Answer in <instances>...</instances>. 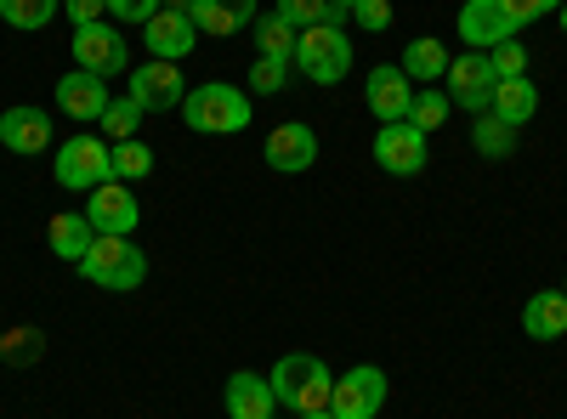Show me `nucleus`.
<instances>
[{
  "mask_svg": "<svg viewBox=\"0 0 567 419\" xmlns=\"http://www.w3.org/2000/svg\"><path fill=\"white\" fill-rule=\"evenodd\" d=\"M296 63H301V74L318 80V85L347 80V69H352V40H347V29H336V23L301 29V34H296Z\"/></svg>",
  "mask_w": 567,
  "mask_h": 419,
  "instance_id": "5",
  "label": "nucleus"
},
{
  "mask_svg": "<svg viewBox=\"0 0 567 419\" xmlns=\"http://www.w3.org/2000/svg\"><path fill=\"white\" fill-rule=\"evenodd\" d=\"M250 23H256V0H194L199 34H239Z\"/></svg>",
  "mask_w": 567,
  "mask_h": 419,
  "instance_id": "20",
  "label": "nucleus"
},
{
  "mask_svg": "<svg viewBox=\"0 0 567 419\" xmlns=\"http://www.w3.org/2000/svg\"><path fill=\"white\" fill-rule=\"evenodd\" d=\"M561 295H567V284H561Z\"/></svg>",
  "mask_w": 567,
  "mask_h": 419,
  "instance_id": "40",
  "label": "nucleus"
},
{
  "mask_svg": "<svg viewBox=\"0 0 567 419\" xmlns=\"http://www.w3.org/2000/svg\"><path fill=\"white\" fill-rule=\"evenodd\" d=\"M352 18H358L363 29H374V34H381V29H392V0H358V7H352Z\"/></svg>",
  "mask_w": 567,
  "mask_h": 419,
  "instance_id": "34",
  "label": "nucleus"
},
{
  "mask_svg": "<svg viewBox=\"0 0 567 419\" xmlns=\"http://www.w3.org/2000/svg\"><path fill=\"white\" fill-rule=\"evenodd\" d=\"M409 80H420V85H432V80H443L449 74V52L437 40H409V52H403V63H398Z\"/></svg>",
  "mask_w": 567,
  "mask_h": 419,
  "instance_id": "24",
  "label": "nucleus"
},
{
  "mask_svg": "<svg viewBox=\"0 0 567 419\" xmlns=\"http://www.w3.org/2000/svg\"><path fill=\"white\" fill-rule=\"evenodd\" d=\"M250 34H256V52H261V57H272V63H296V34H301V29H290L278 12H272V18H256Z\"/></svg>",
  "mask_w": 567,
  "mask_h": 419,
  "instance_id": "23",
  "label": "nucleus"
},
{
  "mask_svg": "<svg viewBox=\"0 0 567 419\" xmlns=\"http://www.w3.org/2000/svg\"><path fill=\"white\" fill-rule=\"evenodd\" d=\"M488 114L523 130V125H528V119L539 114V85H534L528 74H516V80H499V85H494V103H488Z\"/></svg>",
  "mask_w": 567,
  "mask_h": 419,
  "instance_id": "19",
  "label": "nucleus"
},
{
  "mask_svg": "<svg viewBox=\"0 0 567 419\" xmlns=\"http://www.w3.org/2000/svg\"><path fill=\"white\" fill-rule=\"evenodd\" d=\"M499 7H505V18H511L516 29H523V23H534V18H545V12H556V7H561V0H499Z\"/></svg>",
  "mask_w": 567,
  "mask_h": 419,
  "instance_id": "32",
  "label": "nucleus"
},
{
  "mask_svg": "<svg viewBox=\"0 0 567 419\" xmlns=\"http://www.w3.org/2000/svg\"><path fill=\"white\" fill-rule=\"evenodd\" d=\"M182 119L199 136H239L250 125V97L227 80H205L182 97Z\"/></svg>",
  "mask_w": 567,
  "mask_h": 419,
  "instance_id": "1",
  "label": "nucleus"
},
{
  "mask_svg": "<svg viewBox=\"0 0 567 419\" xmlns=\"http://www.w3.org/2000/svg\"><path fill=\"white\" fill-rule=\"evenodd\" d=\"M85 221L103 232V239H131L136 221H142V205L131 199L125 181H103V188H91L85 199Z\"/></svg>",
  "mask_w": 567,
  "mask_h": 419,
  "instance_id": "8",
  "label": "nucleus"
},
{
  "mask_svg": "<svg viewBox=\"0 0 567 419\" xmlns=\"http://www.w3.org/2000/svg\"><path fill=\"white\" fill-rule=\"evenodd\" d=\"M148 170H154V148L148 143H136V136L131 143H114V181H142Z\"/></svg>",
  "mask_w": 567,
  "mask_h": 419,
  "instance_id": "28",
  "label": "nucleus"
},
{
  "mask_svg": "<svg viewBox=\"0 0 567 419\" xmlns=\"http://www.w3.org/2000/svg\"><path fill=\"white\" fill-rule=\"evenodd\" d=\"M74 266L97 290H120V295L125 290H142V277H148V255H142L131 239H103V232H97V244H91Z\"/></svg>",
  "mask_w": 567,
  "mask_h": 419,
  "instance_id": "3",
  "label": "nucleus"
},
{
  "mask_svg": "<svg viewBox=\"0 0 567 419\" xmlns=\"http://www.w3.org/2000/svg\"><path fill=\"white\" fill-rule=\"evenodd\" d=\"M0 143H7L12 154H45V148H52V114L29 108V103L7 108V114H0Z\"/></svg>",
  "mask_w": 567,
  "mask_h": 419,
  "instance_id": "16",
  "label": "nucleus"
},
{
  "mask_svg": "<svg viewBox=\"0 0 567 419\" xmlns=\"http://www.w3.org/2000/svg\"><path fill=\"white\" fill-rule=\"evenodd\" d=\"M272 413H278V397H272L267 375L239 368V375L227 380V419H272Z\"/></svg>",
  "mask_w": 567,
  "mask_h": 419,
  "instance_id": "18",
  "label": "nucleus"
},
{
  "mask_svg": "<svg viewBox=\"0 0 567 419\" xmlns=\"http://www.w3.org/2000/svg\"><path fill=\"white\" fill-rule=\"evenodd\" d=\"M449 108H454V103H449V91H437V85H420V91H414V103H409V125L432 136L437 125H449Z\"/></svg>",
  "mask_w": 567,
  "mask_h": 419,
  "instance_id": "25",
  "label": "nucleus"
},
{
  "mask_svg": "<svg viewBox=\"0 0 567 419\" xmlns=\"http://www.w3.org/2000/svg\"><path fill=\"white\" fill-rule=\"evenodd\" d=\"M296 419H336V413H329V408H312V413H296Z\"/></svg>",
  "mask_w": 567,
  "mask_h": 419,
  "instance_id": "37",
  "label": "nucleus"
},
{
  "mask_svg": "<svg viewBox=\"0 0 567 419\" xmlns=\"http://www.w3.org/2000/svg\"><path fill=\"white\" fill-rule=\"evenodd\" d=\"M136 125H142V103H131V97L109 103V114H103V143H131Z\"/></svg>",
  "mask_w": 567,
  "mask_h": 419,
  "instance_id": "29",
  "label": "nucleus"
},
{
  "mask_svg": "<svg viewBox=\"0 0 567 419\" xmlns=\"http://www.w3.org/2000/svg\"><path fill=\"white\" fill-rule=\"evenodd\" d=\"M91 244H97V227L85 221V210H69V216L52 221V250H58L63 261H80Z\"/></svg>",
  "mask_w": 567,
  "mask_h": 419,
  "instance_id": "22",
  "label": "nucleus"
},
{
  "mask_svg": "<svg viewBox=\"0 0 567 419\" xmlns=\"http://www.w3.org/2000/svg\"><path fill=\"white\" fill-rule=\"evenodd\" d=\"M278 18L290 29H312V23H329V0H278Z\"/></svg>",
  "mask_w": 567,
  "mask_h": 419,
  "instance_id": "30",
  "label": "nucleus"
},
{
  "mask_svg": "<svg viewBox=\"0 0 567 419\" xmlns=\"http://www.w3.org/2000/svg\"><path fill=\"white\" fill-rule=\"evenodd\" d=\"M381 408H386V375L374 363L347 368V375L336 380V391H329V413L336 419H374Z\"/></svg>",
  "mask_w": 567,
  "mask_h": 419,
  "instance_id": "6",
  "label": "nucleus"
},
{
  "mask_svg": "<svg viewBox=\"0 0 567 419\" xmlns=\"http://www.w3.org/2000/svg\"><path fill=\"white\" fill-rule=\"evenodd\" d=\"M488 63H494V74H499V80H516V74L528 69V52H523V40H516V34H511V40H499L494 52H488Z\"/></svg>",
  "mask_w": 567,
  "mask_h": 419,
  "instance_id": "31",
  "label": "nucleus"
},
{
  "mask_svg": "<svg viewBox=\"0 0 567 419\" xmlns=\"http://www.w3.org/2000/svg\"><path fill=\"white\" fill-rule=\"evenodd\" d=\"M142 34H148V57H159V63H182L187 52H194V18L187 12H154L148 23H142Z\"/></svg>",
  "mask_w": 567,
  "mask_h": 419,
  "instance_id": "15",
  "label": "nucleus"
},
{
  "mask_svg": "<svg viewBox=\"0 0 567 419\" xmlns=\"http://www.w3.org/2000/svg\"><path fill=\"white\" fill-rule=\"evenodd\" d=\"M63 12H69V23H74V29H85V23H103L109 0H63Z\"/></svg>",
  "mask_w": 567,
  "mask_h": 419,
  "instance_id": "36",
  "label": "nucleus"
},
{
  "mask_svg": "<svg viewBox=\"0 0 567 419\" xmlns=\"http://www.w3.org/2000/svg\"><path fill=\"white\" fill-rule=\"evenodd\" d=\"M52 176H58V188H69V193H91V188H103V181H114V148L103 143V136H69V143L58 148V165H52Z\"/></svg>",
  "mask_w": 567,
  "mask_h": 419,
  "instance_id": "4",
  "label": "nucleus"
},
{
  "mask_svg": "<svg viewBox=\"0 0 567 419\" xmlns=\"http://www.w3.org/2000/svg\"><path fill=\"white\" fill-rule=\"evenodd\" d=\"M523 329L534 341H561L567 335V295L561 290H539L528 306H523Z\"/></svg>",
  "mask_w": 567,
  "mask_h": 419,
  "instance_id": "21",
  "label": "nucleus"
},
{
  "mask_svg": "<svg viewBox=\"0 0 567 419\" xmlns=\"http://www.w3.org/2000/svg\"><path fill=\"white\" fill-rule=\"evenodd\" d=\"M74 63H80L85 74H97V80L125 74V63H131V52H125V34H120V29H103V23H85V29H74Z\"/></svg>",
  "mask_w": 567,
  "mask_h": 419,
  "instance_id": "9",
  "label": "nucleus"
},
{
  "mask_svg": "<svg viewBox=\"0 0 567 419\" xmlns=\"http://www.w3.org/2000/svg\"><path fill=\"white\" fill-rule=\"evenodd\" d=\"M561 29H567V0H561Z\"/></svg>",
  "mask_w": 567,
  "mask_h": 419,
  "instance_id": "39",
  "label": "nucleus"
},
{
  "mask_svg": "<svg viewBox=\"0 0 567 419\" xmlns=\"http://www.w3.org/2000/svg\"><path fill=\"white\" fill-rule=\"evenodd\" d=\"M0 18L12 29H45L58 18V0H0Z\"/></svg>",
  "mask_w": 567,
  "mask_h": 419,
  "instance_id": "27",
  "label": "nucleus"
},
{
  "mask_svg": "<svg viewBox=\"0 0 567 419\" xmlns=\"http://www.w3.org/2000/svg\"><path fill=\"white\" fill-rule=\"evenodd\" d=\"M449 103H460L465 114H488V103H494V85H499V74H494V63H488V52H465V57H449Z\"/></svg>",
  "mask_w": 567,
  "mask_h": 419,
  "instance_id": "7",
  "label": "nucleus"
},
{
  "mask_svg": "<svg viewBox=\"0 0 567 419\" xmlns=\"http://www.w3.org/2000/svg\"><path fill=\"white\" fill-rule=\"evenodd\" d=\"M374 159H381V170H392V176H420L425 170V130H414L409 119L381 125V136H374Z\"/></svg>",
  "mask_w": 567,
  "mask_h": 419,
  "instance_id": "11",
  "label": "nucleus"
},
{
  "mask_svg": "<svg viewBox=\"0 0 567 419\" xmlns=\"http://www.w3.org/2000/svg\"><path fill=\"white\" fill-rule=\"evenodd\" d=\"M250 91H261V97L284 91V63H272V57H256V69H250Z\"/></svg>",
  "mask_w": 567,
  "mask_h": 419,
  "instance_id": "35",
  "label": "nucleus"
},
{
  "mask_svg": "<svg viewBox=\"0 0 567 419\" xmlns=\"http://www.w3.org/2000/svg\"><path fill=\"white\" fill-rule=\"evenodd\" d=\"M363 97H369V114L374 119H409V103H414V80L398 69V63H381L369 74V85H363Z\"/></svg>",
  "mask_w": 567,
  "mask_h": 419,
  "instance_id": "14",
  "label": "nucleus"
},
{
  "mask_svg": "<svg viewBox=\"0 0 567 419\" xmlns=\"http://www.w3.org/2000/svg\"><path fill=\"white\" fill-rule=\"evenodd\" d=\"M516 23L505 18L499 0H465L460 7V40L471 45V52H494L499 40H511Z\"/></svg>",
  "mask_w": 567,
  "mask_h": 419,
  "instance_id": "13",
  "label": "nucleus"
},
{
  "mask_svg": "<svg viewBox=\"0 0 567 419\" xmlns=\"http://www.w3.org/2000/svg\"><path fill=\"white\" fill-rule=\"evenodd\" d=\"M471 143H477V154H488V159H505V154L516 148V125H505V119L483 114L477 125H471Z\"/></svg>",
  "mask_w": 567,
  "mask_h": 419,
  "instance_id": "26",
  "label": "nucleus"
},
{
  "mask_svg": "<svg viewBox=\"0 0 567 419\" xmlns=\"http://www.w3.org/2000/svg\"><path fill=\"white\" fill-rule=\"evenodd\" d=\"M187 85H182V69L176 63H159L148 57L136 74H131V103H142V114H159V108H182Z\"/></svg>",
  "mask_w": 567,
  "mask_h": 419,
  "instance_id": "10",
  "label": "nucleus"
},
{
  "mask_svg": "<svg viewBox=\"0 0 567 419\" xmlns=\"http://www.w3.org/2000/svg\"><path fill=\"white\" fill-rule=\"evenodd\" d=\"M109 80H97V74H63L58 80V108L69 114V119H103L109 114Z\"/></svg>",
  "mask_w": 567,
  "mask_h": 419,
  "instance_id": "17",
  "label": "nucleus"
},
{
  "mask_svg": "<svg viewBox=\"0 0 567 419\" xmlns=\"http://www.w3.org/2000/svg\"><path fill=\"white\" fill-rule=\"evenodd\" d=\"M278 408H290V413H312V408H329V391H336V380H329V363L312 357V352H290V357H278V368L267 375Z\"/></svg>",
  "mask_w": 567,
  "mask_h": 419,
  "instance_id": "2",
  "label": "nucleus"
},
{
  "mask_svg": "<svg viewBox=\"0 0 567 419\" xmlns=\"http://www.w3.org/2000/svg\"><path fill=\"white\" fill-rule=\"evenodd\" d=\"M267 165L272 170H284V176H301V170H312L318 165V130L312 125H296V119H284L272 136H267Z\"/></svg>",
  "mask_w": 567,
  "mask_h": 419,
  "instance_id": "12",
  "label": "nucleus"
},
{
  "mask_svg": "<svg viewBox=\"0 0 567 419\" xmlns=\"http://www.w3.org/2000/svg\"><path fill=\"white\" fill-rule=\"evenodd\" d=\"M272 419H278V413H272Z\"/></svg>",
  "mask_w": 567,
  "mask_h": 419,
  "instance_id": "41",
  "label": "nucleus"
},
{
  "mask_svg": "<svg viewBox=\"0 0 567 419\" xmlns=\"http://www.w3.org/2000/svg\"><path fill=\"white\" fill-rule=\"evenodd\" d=\"M109 12L120 23H148L154 12H165V0H109Z\"/></svg>",
  "mask_w": 567,
  "mask_h": 419,
  "instance_id": "33",
  "label": "nucleus"
},
{
  "mask_svg": "<svg viewBox=\"0 0 567 419\" xmlns=\"http://www.w3.org/2000/svg\"><path fill=\"white\" fill-rule=\"evenodd\" d=\"M329 7H341V12H352V7H358V0H329Z\"/></svg>",
  "mask_w": 567,
  "mask_h": 419,
  "instance_id": "38",
  "label": "nucleus"
}]
</instances>
